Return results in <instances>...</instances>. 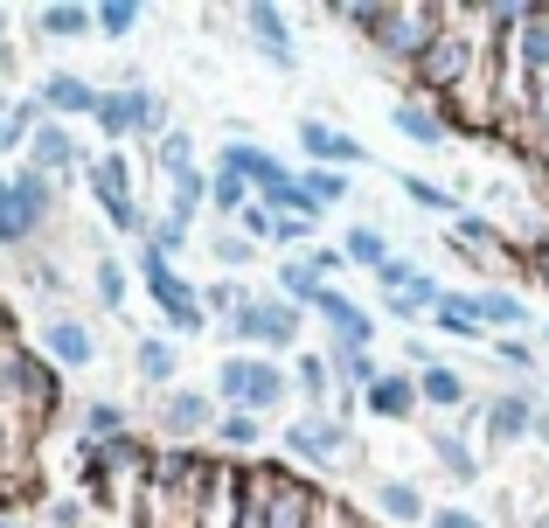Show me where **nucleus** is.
I'll return each mask as SVG.
<instances>
[{
  "instance_id": "obj_39",
  "label": "nucleus",
  "mask_w": 549,
  "mask_h": 528,
  "mask_svg": "<svg viewBox=\"0 0 549 528\" xmlns=\"http://www.w3.org/2000/svg\"><path fill=\"white\" fill-rule=\"evenodd\" d=\"M244 230H251V237H272V230H278V216H272V209H258V202H251V209H244Z\"/></svg>"
},
{
  "instance_id": "obj_13",
  "label": "nucleus",
  "mask_w": 549,
  "mask_h": 528,
  "mask_svg": "<svg viewBox=\"0 0 549 528\" xmlns=\"http://www.w3.org/2000/svg\"><path fill=\"white\" fill-rule=\"evenodd\" d=\"M160 424H167L174 438L202 431V424H209V396H202V390H174L167 403H160Z\"/></svg>"
},
{
  "instance_id": "obj_42",
  "label": "nucleus",
  "mask_w": 549,
  "mask_h": 528,
  "mask_svg": "<svg viewBox=\"0 0 549 528\" xmlns=\"http://www.w3.org/2000/svg\"><path fill=\"white\" fill-rule=\"evenodd\" d=\"M431 528H480V522H473V515H459V508H438V515H431Z\"/></svg>"
},
{
  "instance_id": "obj_7",
  "label": "nucleus",
  "mask_w": 549,
  "mask_h": 528,
  "mask_svg": "<svg viewBox=\"0 0 549 528\" xmlns=\"http://www.w3.org/2000/svg\"><path fill=\"white\" fill-rule=\"evenodd\" d=\"M299 146H306L313 160H341V167H362V160H369V146H362L355 132L327 126V119H299Z\"/></svg>"
},
{
  "instance_id": "obj_1",
  "label": "nucleus",
  "mask_w": 549,
  "mask_h": 528,
  "mask_svg": "<svg viewBox=\"0 0 549 528\" xmlns=\"http://www.w3.org/2000/svg\"><path fill=\"white\" fill-rule=\"evenodd\" d=\"M49 216H56V181L35 174V167L7 174V195H0V244H28Z\"/></svg>"
},
{
  "instance_id": "obj_8",
  "label": "nucleus",
  "mask_w": 549,
  "mask_h": 528,
  "mask_svg": "<svg viewBox=\"0 0 549 528\" xmlns=\"http://www.w3.org/2000/svg\"><path fill=\"white\" fill-rule=\"evenodd\" d=\"M313 306H320V320L334 327V348H369V334H376V327H369V313H362L355 299H341L334 285H320V299H313Z\"/></svg>"
},
{
  "instance_id": "obj_19",
  "label": "nucleus",
  "mask_w": 549,
  "mask_h": 528,
  "mask_svg": "<svg viewBox=\"0 0 549 528\" xmlns=\"http://www.w3.org/2000/svg\"><path fill=\"white\" fill-rule=\"evenodd\" d=\"M445 334H480V313H473V292H438V313H431Z\"/></svg>"
},
{
  "instance_id": "obj_21",
  "label": "nucleus",
  "mask_w": 549,
  "mask_h": 528,
  "mask_svg": "<svg viewBox=\"0 0 549 528\" xmlns=\"http://www.w3.org/2000/svg\"><path fill=\"white\" fill-rule=\"evenodd\" d=\"M376 501H383L397 522H431V515H424V501H417V487H404V480H383V487H376Z\"/></svg>"
},
{
  "instance_id": "obj_38",
  "label": "nucleus",
  "mask_w": 549,
  "mask_h": 528,
  "mask_svg": "<svg viewBox=\"0 0 549 528\" xmlns=\"http://www.w3.org/2000/svg\"><path fill=\"white\" fill-rule=\"evenodd\" d=\"M438 459H445L459 480H473V473H480V466H473V452H466V445H452V438H438Z\"/></svg>"
},
{
  "instance_id": "obj_27",
  "label": "nucleus",
  "mask_w": 549,
  "mask_h": 528,
  "mask_svg": "<svg viewBox=\"0 0 549 528\" xmlns=\"http://www.w3.org/2000/svg\"><path fill=\"white\" fill-rule=\"evenodd\" d=\"M299 188L320 202V209H334V202H348V181L341 174H327V167H313V174H299Z\"/></svg>"
},
{
  "instance_id": "obj_35",
  "label": "nucleus",
  "mask_w": 549,
  "mask_h": 528,
  "mask_svg": "<svg viewBox=\"0 0 549 528\" xmlns=\"http://www.w3.org/2000/svg\"><path fill=\"white\" fill-rule=\"evenodd\" d=\"M417 396H424V403H459V376H445V369H424V376H417Z\"/></svg>"
},
{
  "instance_id": "obj_30",
  "label": "nucleus",
  "mask_w": 549,
  "mask_h": 528,
  "mask_svg": "<svg viewBox=\"0 0 549 528\" xmlns=\"http://www.w3.org/2000/svg\"><path fill=\"white\" fill-rule=\"evenodd\" d=\"M98 306H105V313L126 306V271H119L112 258H98Z\"/></svg>"
},
{
  "instance_id": "obj_24",
  "label": "nucleus",
  "mask_w": 549,
  "mask_h": 528,
  "mask_svg": "<svg viewBox=\"0 0 549 528\" xmlns=\"http://www.w3.org/2000/svg\"><path fill=\"white\" fill-rule=\"evenodd\" d=\"M355 264H369V271H383L390 264V244H383V230H348V244H341Z\"/></svg>"
},
{
  "instance_id": "obj_43",
  "label": "nucleus",
  "mask_w": 549,
  "mask_h": 528,
  "mask_svg": "<svg viewBox=\"0 0 549 528\" xmlns=\"http://www.w3.org/2000/svg\"><path fill=\"white\" fill-rule=\"evenodd\" d=\"M0 195H7V181H0Z\"/></svg>"
},
{
  "instance_id": "obj_15",
  "label": "nucleus",
  "mask_w": 549,
  "mask_h": 528,
  "mask_svg": "<svg viewBox=\"0 0 549 528\" xmlns=\"http://www.w3.org/2000/svg\"><path fill=\"white\" fill-rule=\"evenodd\" d=\"M56 167H77V146H70V132L63 126H35V174H56Z\"/></svg>"
},
{
  "instance_id": "obj_26",
  "label": "nucleus",
  "mask_w": 549,
  "mask_h": 528,
  "mask_svg": "<svg viewBox=\"0 0 549 528\" xmlns=\"http://www.w3.org/2000/svg\"><path fill=\"white\" fill-rule=\"evenodd\" d=\"M174 369H181V362H174L167 341H139V376H146V383H174Z\"/></svg>"
},
{
  "instance_id": "obj_32",
  "label": "nucleus",
  "mask_w": 549,
  "mask_h": 528,
  "mask_svg": "<svg viewBox=\"0 0 549 528\" xmlns=\"http://www.w3.org/2000/svg\"><path fill=\"white\" fill-rule=\"evenodd\" d=\"M35 126H42V112H35V105H14V112L0 119V153H7V146H21Z\"/></svg>"
},
{
  "instance_id": "obj_3",
  "label": "nucleus",
  "mask_w": 549,
  "mask_h": 528,
  "mask_svg": "<svg viewBox=\"0 0 549 528\" xmlns=\"http://www.w3.org/2000/svg\"><path fill=\"white\" fill-rule=\"evenodd\" d=\"M139 271H146V292L160 299V313H167V327H174V334H202V327H209L202 292H195V285H181V278L167 271V258H153V251H146V258H139Z\"/></svg>"
},
{
  "instance_id": "obj_36",
  "label": "nucleus",
  "mask_w": 549,
  "mask_h": 528,
  "mask_svg": "<svg viewBox=\"0 0 549 528\" xmlns=\"http://www.w3.org/2000/svg\"><path fill=\"white\" fill-rule=\"evenodd\" d=\"M133 21H139V0H105V7H98V28H105V35H126Z\"/></svg>"
},
{
  "instance_id": "obj_16",
  "label": "nucleus",
  "mask_w": 549,
  "mask_h": 528,
  "mask_svg": "<svg viewBox=\"0 0 549 528\" xmlns=\"http://www.w3.org/2000/svg\"><path fill=\"white\" fill-rule=\"evenodd\" d=\"M369 410H376V417H411L417 410V383L411 376H383V383L369 390Z\"/></svg>"
},
{
  "instance_id": "obj_10",
  "label": "nucleus",
  "mask_w": 549,
  "mask_h": 528,
  "mask_svg": "<svg viewBox=\"0 0 549 528\" xmlns=\"http://www.w3.org/2000/svg\"><path fill=\"white\" fill-rule=\"evenodd\" d=\"M223 174H237V181H251V188H265V195L292 181V174L278 167L272 153H258V146H230V153H223Z\"/></svg>"
},
{
  "instance_id": "obj_14",
  "label": "nucleus",
  "mask_w": 549,
  "mask_h": 528,
  "mask_svg": "<svg viewBox=\"0 0 549 528\" xmlns=\"http://www.w3.org/2000/svg\"><path fill=\"white\" fill-rule=\"evenodd\" d=\"M285 445H292V452H306V459H334V452H341V424H327V417L292 424V431H285Z\"/></svg>"
},
{
  "instance_id": "obj_5",
  "label": "nucleus",
  "mask_w": 549,
  "mask_h": 528,
  "mask_svg": "<svg viewBox=\"0 0 549 528\" xmlns=\"http://www.w3.org/2000/svg\"><path fill=\"white\" fill-rule=\"evenodd\" d=\"M230 334H237V341H272V348H285V341L299 334V313H292V299H251V306L230 320Z\"/></svg>"
},
{
  "instance_id": "obj_31",
  "label": "nucleus",
  "mask_w": 549,
  "mask_h": 528,
  "mask_svg": "<svg viewBox=\"0 0 549 528\" xmlns=\"http://www.w3.org/2000/svg\"><path fill=\"white\" fill-rule=\"evenodd\" d=\"M327 383H334V362H320V355H299V396H327Z\"/></svg>"
},
{
  "instance_id": "obj_11",
  "label": "nucleus",
  "mask_w": 549,
  "mask_h": 528,
  "mask_svg": "<svg viewBox=\"0 0 549 528\" xmlns=\"http://www.w3.org/2000/svg\"><path fill=\"white\" fill-rule=\"evenodd\" d=\"M98 98H105V91H91L84 77H63V70L42 84V105H49V112H63V119H91V112H98Z\"/></svg>"
},
{
  "instance_id": "obj_44",
  "label": "nucleus",
  "mask_w": 549,
  "mask_h": 528,
  "mask_svg": "<svg viewBox=\"0 0 549 528\" xmlns=\"http://www.w3.org/2000/svg\"><path fill=\"white\" fill-rule=\"evenodd\" d=\"M0 21H7V14H0Z\"/></svg>"
},
{
  "instance_id": "obj_34",
  "label": "nucleus",
  "mask_w": 549,
  "mask_h": 528,
  "mask_svg": "<svg viewBox=\"0 0 549 528\" xmlns=\"http://www.w3.org/2000/svg\"><path fill=\"white\" fill-rule=\"evenodd\" d=\"M91 438H98V445H119V438H126V410L91 403Z\"/></svg>"
},
{
  "instance_id": "obj_2",
  "label": "nucleus",
  "mask_w": 549,
  "mask_h": 528,
  "mask_svg": "<svg viewBox=\"0 0 549 528\" xmlns=\"http://www.w3.org/2000/svg\"><path fill=\"white\" fill-rule=\"evenodd\" d=\"M216 396L230 403V410H272V403H285V376H278L272 362H251V355H230L223 369H216Z\"/></svg>"
},
{
  "instance_id": "obj_41",
  "label": "nucleus",
  "mask_w": 549,
  "mask_h": 528,
  "mask_svg": "<svg viewBox=\"0 0 549 528\" xmlns=\"http://www.w3.org/2000/svg\"><path fill=\"white\" fill-rule=\"evenodd\" d=\"M501 362H508V369H529V362H536V355H529V348H522V341H501Z\"/></svg>"
},
{
  "instance_id": "obj_23",
  "label": "nucleus",
  "mask_w": 549,
  "mask_h": 528,
  "mask_svg": "<svg viewBox=\"0 0 549 528\" xmlns=\"http://www.w3.org/2000/svg\"><path fill=\"white\" fill-rule=\"evenodd\" d=\"M334 369H341V383H362V390L383 383V369L369 362V348H334Z\"/></svg>"
},
{
  "instance_id": "obj_37",
  "label": "nucleus",
  "mask_w": 549,
  "mask_h": 528,
  "mask_svg": "<svg viewBox=\"0 0 549 528\" xmlns=\"http://www.w3.org/2000/svg\"><path fill=\"white\" fill-rule=\"evenodd\" d=\"M404 195L424 202V209H452V195H445V188H431V181H417V174H404Z\"/></svg>"
},
{
  "instance_id": "obj_9",
  "label": "nucleus",
  "mask_w": 549,
  "mask_h": 528,
  "mask_svg": "<svg viewBox=\"0 0 549 528\" xmlns=\"http://www.w3.org/2000/svg\"><path fill=\"white\" fill-rule=\"evenodd\" d=\"M42 348H49L63 369H91V348H98V341H91V327H84L77 313H56V320L42 327Z\"/></svg>"
},
{
  "instance_id": "obj_40",
  "label": "nucleus",
  "mask_w": 549,
  "mask_h": 528,
  "mask_svg": "<svg viewBox=\"0 0 549 528\" xmlns=\"http://www.w3.org/2000/svg\"><path fill=\"white\" fill-rule=\"evenodd\" d=\"M216 258H223V264H244V258H251V244H244V237H230V230H223V237H216Z\"/></svg>"
},
{
  "instance_id": "obj_12",
  "label": "nucleus",
  "mask_w": 549,
  "mask_h": 528,
  "mask_svg": "<svg viewBox=\"0 0 549 528\" xmlns=\"http://www.w3.org/2000/svg\"><path fill=\"white\" fill-rule=\"evenodd\" d=\"M522 431H536V410H529V396H494L487 403V438H522Z\"/></svg>"
},
{
  "instance_id": "obj_4",
  "label": "nucleus",
  "mask_w": 549,
  "mask_h": 528,
  "mask_svg": "<svg viewBox=\"0 0 549 528\" xmlns=\"http://www.w3.org/2000/svg\"><path fill=\"white\" fill-rule=\"evenodd\" d=\"M84 174H91V195H98V209H105L119 230H146V216H139V202H133V174H126V160H119V153H98Z\"/></svg>"
},
{
  "instance_id": "obj_18",
  "label": "nucleus",
  "mask_w": 549,
  "mask_h": 528,
  "mask_svg": "<svg viewBox=\"0 0 549 528\" xmlns=\"http://www.w3.org/2000/svg\"><path fill=\"white\" fill-rule=\"evenodd\" d=\"M473 313H480V327H522L529 320L515 292H473Z\"/></svg>"
},
{
  "instance_id": "obj_29",
  "label": "nucleus",
  "mask_w": 549,
  "mask_h": 528,
  "mask_svg": "<svg viewBox=\"0 0 549 528\" xmlns=\"http://www.w3.org/2000/svg\"><path fill=\"white\" fill-rule=\"evenodd\" d=\"M258 431H265V424H258L251 410H230V417H216V438H223V445H258Z\"/></svg>"
},
{
  "instance_id": "obj_22",
  "label": "nucleus",
  "mask_w": 549,
  "mask_h": 528,
  "mask_svg": "<svg viewBox=\"0 0 549 528\" xmlns=\"http://www.w3.org/2000/svg\"><path fill=\"white\" fill-rule=\"evenodd\" d=\"M84 28H98V14L91 7H42V35H84Z\"/></svg>"
},
{
  "instance_id": "obj_20",
  "label": "nucleus",
  "mask_w": 549,
  "mask_h": 528,
  "mask_svg": "<svg viewBox=\"0 0 549 528\" xmlns=\"http://www.w3.org/2000/svg\"><path fill=\"white\" fill-rule=\"evenodd\" d=\"M390 119H397V132H411L417 146H438L445 139V119H431L424 105H390Z\"/></svg>"
},
{
  "instance_id": "obj_28",
  "label": "nucleus",
  "mask_w": 549,
  "mask_h": 528,
  "mask_svg": "<svg viewBox=\"0 0 549 528\" xmlns=\"http://www.w3.org/2000/svg\"><path fill=\"white\" fill-rule=\"evenodd\" d=\"M278 292H285V299H320V271H313V264H285V271H278Z\"/></svg>"
},
{
  "instance_id": "obj_6",
  "label": "nucleus",
  "mask_w": 549,
  "mask_h": 528,
  "mask_svg": "<svg viewBox=\"0 0 549 528\" xmlns=\"http://www.w3.org/2000/svg\"><path fill=\"white\" fill-rule=\"evenodd\" d=\"M91 119L112 132V139H126V132H139V126H153V119H160V98H153V91H105Z\"/></svg>"
},
{
  "instance_id": "obj_17",
  "label": "nucleus",
  "mask_w": 549,
  "mask_h": 528,
  "mask_svg": "<svg viewBox=\"0 0 549 528\" xmlns=\"http://www.w3.org/2000/svg\"><path fill=\"white\" fill-rule=\"evenodd\" d=\"M244 14H251L258 42H265V56H272V63H292V42H285V14H278V7H265V0H258V7H244Z\"/></svg>"
},
{
  "instance_id": "obj_25",
  "label": "nucleus",
  "mask_w": 549,
  "mask_h": 528,
  "mask_svg": "<svg viewBox=\"0 0 549 528\" xmlns=\"http://www.w3.org/2000/svg\"><path fill=\"white\" fill-rule=\"evenodd\" d=\"M209 202H216L223 216H244V209H251V181H237V174H216V181H209Z\"/></svg>"
},
{
  "instance_id": "obj_33",
  "label": "nucleus",
  "mask_w": 549,
  "mask_h": 528,
  "mask_svg": "<svg viewBox=\"0 0 549 528\" xmlns=\"http://www.w3.org/2000/svg\"><path fill=\"white\" fill-rule=\"evenodd\" d=\"M181 237H188V230H181L174 216H153V223H146V251H153V258H167V251H181Z\"/></svg>"
}]
</instances>
